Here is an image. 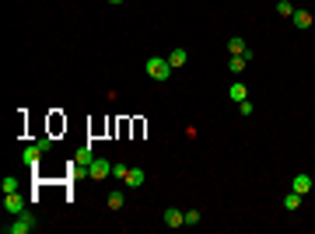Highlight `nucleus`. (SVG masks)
<instances>
[{"label": "nucleus", "mask_w": 315, "mask_h": 234, "mask_svg": "<svg viewBox=\"0 0 315 234\" xmlns=\"http://www.w3.org/2000/svg\"><path fill=\"white\" fill-rule=\"evenodd\" d=\"M123 182H126L130 189H140V185L147 182V172H144V168H130V172H126V178H123Z\"/></svg>", "instance_id": "7"}, {"label": "nucleus", "mask_w": 315, "mask_h": 234, "mask_svg": "<svg viewBox=\"0 0 315 234\" xmlns=\"http://www.w3.org/2000/svg\"><path fill=\"white\" fill-rule=\"evenodd\" d=\"M105 203H109V210H123V206H126V196H123V193H109Z\"/></svg>", "instance_id": "15"}, {"label": "nucleus", "mask_w": 315, "mask_h": 234, "mask_svg": "<svg viewBox=\"0 0 315 234\" xmlns=\"http://www.w3.org/2000/svg\"><path fill=\"white\" fill-rule=\"evenodd\" d=\"M0 189H4V193H18V178H14V175H7L4 182H0Z\"/></svg>", "instance_id": "18"}, {"label": "nucleus", "mask_w": 315, "mask_h": 234, "mask_svg": "<svg viewBox=\"0 0 315 234\" xmlns=\"http://www.w3.org/2000/svg\"><path fill=\"white\" fill-rule=\"evenodd\" d=\"M200 224V210H186V227H196Z\"/></svg>", "instance_id": "20"}, {"label": "nucleus", "mask_w": 315, "mask_h": 234, "mask_svg": "<svg viewBox=\"0 0 315 234\" xmlns=\"http://www.w3.org/2000/svg\"><path fill=\"white\" fill-rule=\"evenodd\" d=\"M301 199H305V196H301V193H294V189H291V193L284 196V210H287V214H294L298 206H301Z\"/></svg>", "instance_id": "10"}, {"label": "nucleus", "mask_w": 315, "mask_h": 234, "mask_svg": "<svg viewBox=\"0 0 315 234\" xmlns=\"http://www.w3.org/2000/svg\"><path fill=\"white\" fill-rule=\"evenodd\" d=\"M109 175H112V161L95 157V161H91V168H88V178H91V182H99V178H109Z\"/></svg>", "instance_id": "3"}, {"label": "nucleus", "mask_w": 315, "mask_h": 234, "mask_svg": "<svg viewBox=\"0 0 315 234\" xmlns=\"http://www.w3.org/2000/svg\"><path fill=\"white\" fill-rule=\"evenodd\" d=\"M245 67H249V59H245V56H228V70H231V74H242Z\"/></svg>", "instance_id": "14"}, {"label": "nucleus", "mask_w": 315, "mask_h": 234, "mask_svg": "<svg viewBox=\"0 0 315 234\" xmlns=\"http://www.w3.org/2000/svg\"><path fill=\"white\" fill-rule=\"evenodd\" d=\"M147 77H154L158 84L172 80V63H168V56H151L147 59Z\"/></svg>", "instance_id": "1"}, {"label": "nucleus", "mask_w": 315, "mask_h": 234, "mask_svg": "<svg viewBox=\"0 0 315 234\" xmlns=\"http://www.w3.org/2000/svg\"><path fill=\"white\" fill-rule=\"evenodd\" d=\"M35 147H39L42 154H46V151H49V147H53V140H49V137H42V140H39V143H35Z\"/></svg>", "instance_id": "22"}, {"label": "nucleus", "mask_w": 315, "mask_h": 234, "mask_svg": "<svg viewBox=\"0 0 315 234\" xmlns=\"http://www.w3.org/2000/svg\"><path fill=\"white\" fill-rule=\"evenodd\" d=\"M4 210H7L11 217L25 214V196H18V193H4Z\"/></svg>", "instance_id": "4"}, {"label": "nucleus", "mask_w": 315, "mask_h": 234, "mask_svg": "<svg viewBox=\"0 0 315 234\" xmlns=\"http://www.w3.org/2000/svg\"><path fill=\"white\" fill-rule=\"evenodd\" d=\"M245 98H249V91H245V84H231V101H245Z\"/></svg>", "instance_id": "17"}, {"label": "nucleus", "mask_w": 315, "mask_h": 234, "mask_svg": "<svg viewBox=\"0 0 315 234\" xmlns=\"http://www.w3.org/2000/svg\"><path fill=\"white\" fill-rule=\"evenodd\" d=\"M109 4H116V7H119V4H123V0H109Z\"/></svg>", "instance_id": "23"}, {"label": "nucleus", "mask_w": 315, "mask_h": 234, "mask_svg": "<svg viewBox=\"0 0 315 234\" xmlns=\"http://www.w3.org/2000/svg\"><path fill=\"white\" fill-rule=\"evenodd\" d=\"M245 49H249V42L242 39V35H231V39H228V56H242Z\"/></svg>", "instance_id": "8"}, {"label": "nucleus", "mask_w": 315, "mask_h": 234, "mask_svg": "<svg viewBox=\"0 0 315 234\" xmlns=\"http://www.w3.org/2000/svg\"><path fill=\"white\" fill-rule=\"evenodd\" d=\"M252 112H256V109H252V101H249V98H245V101H238V116H252Z\"/></svg>", "instance_id": "19"}, {"label": "nucleus", "mask_w": 315, "mask_h": 234, "mask_svg": "<svg viewBox=\"0 0 315 234\" xmlns=\"http://www.w3.org/2000/svg\"><path fill=\"white\" fill-rule=\"evenodd\" d=\"M126 172H130L126 164H112V178H126Z\"/></svg>", "instance_id": "21"}, {"label": "nucleus", "mask_w": 315, "mask_h": 234, "mask_svg": "<svg viewBox=\"0 0 315 234\" xmlns=\"http://www.w3.org/2000/svg\"><path fill=\"white\" fill-rule=\"evenodd\" d=\"M165 227H186V210L168 206V210H165Z\"/></svg>", "instance_id": "6"}, {"label": "nucleus", "mask_w": 315, "mask_h": 234, "mask_svg": "<svg viewBox=\"0 0 315 234\" xmlns=\"http://www.w3.org/2000/svg\"><path fill=\"white\" fill-rule=\"evenodd\" d=\"M39 157H42L39 147H25V151H21V161H25L28 168H39Z\"/></svg>", "instance_id": "9"}, {"label": "nucleus", "mask_w": 315, "mask_h": 234, "mask_svg": "<svg viewBox=\"0 0 315 234\" xmlns=\"http://www.w3.org/2000/svg\"><path fill=\"white\" fill-rule=\"evenodd\" d=\"M74 161H77L81 168H84V172H88V168H91V161H95V154H91V147H81L77 154H74Z\"/></svg>", "instance_id": "11"}, {"label": "nucleus", "mask_w": 315, "mask_h": 234, "mask_svg": "<svg viewBox=\"0 0 315 234\" xmlns=\"http://www.w3.org/2000/svg\"><path fill=\"white\" fill-rule=\"evenodd\" d=\"M186 59H189V53H186V49H172V53H168V63H172V70L186 67Z\"/></svg>", "instance_id": "12"}, {"label": "nucleus", "mask_w": 315, "mask_h": 234, "mask_svg": "<svg viewBox=\"0 0 315 234\" xmlns=\"http://www.w3.org/2000/svg\"><path fill=\"white\" fill-rule=\"evenodd\" d=\"M294 4H291V0H277V14H280V18H294Z\"/></svg>", "instance_id": "13"}, {"label": "nucleus", "mask_w": 315, "mask_h": 234, "mask_svg": "<svg viewBox=\"0 0 315 234\" xmlns=\"http://www.w3.org/2000/svg\"><path fill=\"white\" fill-rule=\"evenodd\" d=\"M35 224H39L35 214H28V210H25V214L14 217V224H7V227H4V234H32V231H35Z\"/></svg>", "instance_id": "2"}, {"label": "nucleus", "mask_w": 315, "mask_h": 234, "mask_svg": "<svg viewBox=\"0 0 315 234\" xmlns=\"http://www.w3.org/2000/svg\"><path fill=\"white\" fill-rule=\"evenodd\" d=\"M291 189L294 193H301V196H308L315 189V182H312V175H305V172H298L294 178H291Z\"/></svg>", "instance_id": "5"}, {"label": "nucleus", "mask_w": 315, "mask_h": 234, "mask_svg": "<svg viewBox=\"0 0 315 234\" xmlns=\"http://www.w3.org/2000/svg\"><path fill=\"white\" fill-rule=\"evenodd\" d=\"M294 28H308V25H312V14H308V11H294Z\"/></svg>", "instance_id": "16"}]
</instances>
